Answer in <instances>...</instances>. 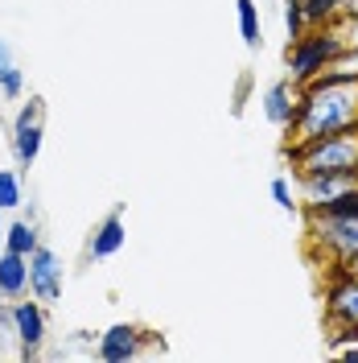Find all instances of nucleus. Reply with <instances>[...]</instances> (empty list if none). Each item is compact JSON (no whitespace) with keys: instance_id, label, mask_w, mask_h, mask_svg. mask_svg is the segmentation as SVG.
<instances>
[{"instance_id":"f257e3e1","label":"nucleus","mask_w":358,"mask_h":363,"mask_svg":"<svg viewBox=\"0 0 358 363\" xmlns=\"http://www.w3.org/2000/svg\"><path fill=\"white\" fill-rule=\"evenodd\" d=\"M358 128V83H337V87H301L296 99V120L284 133V145L296 140H317Z\"/></svg>"},{"instance_id":"f03ea898","label":"nucleus","mask_w":358,"mask_h":363,"mask_svg":"<svg viewBox=\"0 0 358 363\" xmlns=\"http://www.w3.org/2000/svg\"><path fill=\"white\" fill-rule=\"evenodd\" d=\"M284 161L292 165L296 178L301 174H346V169H358V128L284 145Z\"/></svg>"},{"instance_id":"7ed1b4c3","label":"nucleus","mask_w":358,"mask_h":363,"mask_svg":"<svg viewBox=\"0 0 358 363\" xmlns=\"http://www.w3.org/2000/svg\"><path fill=\"white\" fill-rule=\"evenodd\" d=\"M342 50H346V38H342V29H337L334 21L330 25H309L296 42L284 45V70H289V79L296 83V87H309Z\"/></svg>"},{"instance_id":"20e7f679","label":"nucleus","mask_w":358,"mask_h":363,"mask_svg":"<svg viewBox=\"0 0 358 363\" xmlns=\"http://www.w3.org/2000/svg\"><path fill=\"white\" fill-rule=\"evenodd\" d=\"M305 215V244L309 256L325 260H350L358 252V219L346 215H325V211H301Z\"/></svg>"},{"instance_id":"39448f33","label":"nucleus","mask_w":358,"mask_h":363,"mask_svg":"<svg viewBox=\"0 0 358 363\" xmlns=\"http://www.w3.org/2000/svg\"><path fill=\"white\" fill-rule=\"evenodd\" d=\"M325 289H321V301H325V326H354L358 322V277L350 272L346 260H325Z\"/></svg>"},{"instance_id":"423d86ee","label":"nucleus","mask_w":358,"mask_h":363,"mask_svg":"<svg viewBox=\"0 0 358 363\" xmlns=\"http://www.w3.org/2000/svg\"><path fill=\"white\" fill-rule=\"evenodd\" d=\"M42 140H45V99L29 95L17 108L13 124H8V149H13L17 169H33V161L42 157Z\"/></svg>"},{"instance_id":"0eeeda50","label":"nucleus","mask_w":358,"mask_h":363,"mask_svg":"<svg viewBox=\"0 0 358 363\" xmlns=\"http://www.w3.org/2000/svg\"><path fill=\"white\" fill-rule=\"evenodd\" d=\"M144 351H165V339L144 330V326H136V322H115L95 342V359L103 363H128V359H140Z\"/></svg>"},{"instance_id":"6e6552de","label":"nucleus","mask_w":358,"mask_h":363,"mask_svg":"<svg viewBox=\"0 0 358 363\" xmlns=\"http://www.w3.org/2000/svg\"><path fill=\"white\" fill-rule=\"evenodd\" d=\"M62 289H67L62 256L50 244H37V248L29 252V294L50 310V306H62Z\"/></svg>"},{"instance_id":"1a4fd4ad","label":"nucleus","mask_w":358,"mask_h":363,"mask_svg":"<svg viewBox=\"0 0 358 363\" xmlns=\"http://www.w3.org/2000/svg\"><path fill=\"white\" fill-rule=\"evenodd\" d=\"M45 339H50V322H45V306L33 294L17 297V355L25 363L42 359Z\"/></svg>"},{"instance_id":"9d476101","label":"nucleus","mask_w":358,"mask_h":363,"mask_svg":"<svg viewBox=\"0 0 358 363\" xmlns=\"http://www.w3.org/2000/svg\"><path fill=\"white\" fill-rule=\"evenodd\" d=\"M124 211H128V203H112V211L99 219V223L91 227L87 235V248H83V256L87 260H112L115 252L124 248V240H128V223H124Z\"/></svg>"},{"instance_id":"9b49d317","label":"nucleus","mask_w":358,"mask_h":363,"mask_svg":"<svg viewBox=\"0 0 358 363\" xmlns=\"http://www.w3.org/2000/svg\"><path fill=\"white\" fill-rule=\"evenodd\" d=\"M296 99H301V87L284 74V79H276V83L264 87V95H260V112H264V120H268L272 128L289 133L292 120H296Z\"/></svg>"},{"instance_id":"f8f14e48","label":"nucleus","mask_w":358,"mask_h":363,"mask_svg":"<svg viewBox=\"0 0 358 363\" xmlns=\"http://www.w3.org/2000/svg\"><path fill=\"white\" fill-rule=\"evenodd\" d=\"M0 294L13 301L29 294V256L0 248Z\"/></svg>"},{"instance_id":"ddd939ff","label":"nucleus","mask_w":358,"mask_h":363,"mask_svg":"<svg viewBox=\"0 0 358 363\" xmlns=\"http://www.w3.org/2000/svg\"><path fill=\"white\" fill-rule=\"evenodd\" d=\"M42 244V231H37V219H13V223L4 227V248L8 252H21V256H29V252Z\"/></svg>"},{"instance_id":"4468645a","label":"nucleus","mask_w":358,"mask_h":363,"mask_svg":"<svg viewBox=\"0 0 358 363\" xmlns=\"http://www.w3.org/2000/svg\"><path fill=\"white\" fill-rule=\"evenodd\" d=\"M235 17H239V38L247 50L264 45V21H260V4L255 0H235Z\"/></svg>"},{"instance_id":"2eb2a0df","label":"nucleus","mask_w":358,"mask_h":363,"mask_svg":"<svg viewBox=\"0 0 358 363\" xmlns=\"http://www.w3.org/2000/svg\"><path fill=\"white\" fill-rule=\"evenodd\" d=\"M0 206H4V211L25 206V182H21L17 169H0Z\"/></svg>"},{"instance_id":"dca6fc26","label":"nucleus","mask_w":358,"mask_h":363,"mask_svg":"<svg viewBox=\"0 0 358 363\" xmlns=\"http://www.w3.org/2000/svg\"><path fill=\"white\" fill-rule=\"evenodd\" d=\"M268 194H272V203L280 206L284 215H301V199H296V190H292V182L289 178H272L268 182Z\"/></svg>"},{"instance_id":"f3484780","label":"nucleus","mask_w":358,"mask_h":363,"mask_svg":"<svg viewBox=\"0 0 358 363\" xmlns=\"http://www.w3.org/2000/svg\"><path fill=\"white\" fill-rule=\"evenodd\" d=\"M305 211H325V215H346V219H358V182L350 186V190H342L337 199H330V203H321V206H305Z\"/></svg>"},{"instance_id":"a211bd4d","label":"nucleus","mask_w":358,"mask_h":363,"mask_svg":"<svg viewBox=\"0 0 358 363\" xmlns=\"http://www.w3.org/2000/svg\"><path fill=\"white\" fill-rule=\"evenodd\" d=\"M346 13V0H305V17L309 25H330L334 17Z\"/></svg>"},{"instance_id":"6ab92c4d","label":"nucleus","mask_w":358,"mask_h":363,"mask_svg":"<svg viewBox=\"0 0 358 363\" xmlns=\"http://www.w3.org/2000/svg\"><path fill=\"white\" fill-rule=\"evenodd\" d=\"M280 13H284V33H289V42H296V38L309 29V17H305V0H284V4H280Z\"/></svg>"},{"instance_id":"aec40b11","label":"nucleus","mask_w":358,"mask_h":363,"mask_svg":"<svg viewBox=\"0 0 358 363\" xmlns=\"http://www.w3.org/2000/svg\"><path fill=\"white\" fill-rule=\"evenodd\" d=\"M0 342H17V301L0 294Z\"/></svg>"},{"instance_id":"412c9836","label":"nucleus","mask_w":358,"mask_h":363,"mask_svg":"<svg viewBox=\"0 0 358 363\" xmlns=\"http://www.w3.org/2000/svg\"><path fill=\"white\" fill-rule=\"evenodd\" d=\"M0 95H4V99H21L25 95V70L17 67V62L0 74Z\"/></svg>"},{"instance_id":"4be33fe9","label":"nucleus","mask_w":358,"mask_h":363,"mask_svg":"<svg viewBox=\"0 0 358 363\" xmlns=\"http://www.w3.org/2000/svg\"><path fill=\"white\" fill-rule=\"evenodd\" d=\"M342 342H358V322H354V326H334V330H330V339H325V351H337Z\"/></svg>"},{"instance_id":"5701e85b","label":"nucleus","mask_w":358,"mask_h":363,"mask_svg":"<svg viewBox=\"0 0 358 363\" xmlns=\"http://www.w3.org/2000/svg\"><path fill=\"white\" fill-rule=\"evenodd\" d=\"M334 25L342 29L346 45H358V17H354V13H342V17H334Z\"/></svg>"},{"instance_id":"b1692460","label":"nucleus","mask_w":358,"mask_h":363,"mask_svg":"<svg viewBox=\"0 0 358 363\" xmlns=\"http://www.w3.org/2000/svg\"><path fill=\"white\" fill-rule=\"evenodd\" d=\"M95 335H91V330H74V335H70V347H74V351H83V347H91V355H95Z\"/></svg>"},{"instance_id":"393cba45","label":"nucleus","mask_w":358,"mask_h":363,"mask_svg":"<svg viewBox=\"0 0 358 363\" xmlns=\"http://www.w3.org/2000/svg\"><path fill=\"white\" fill-rule=\"evenodd\" d=\"M247 87H251V74L239 79V91H235V112H243V99H247Z\"/></svg>"},{"instance_id":"a878e982","label":"nucleus","mask_w":358,"mask_h":363,"mask_svg":"<svg viewBox=\"0 0 358 363\" xmlns=\"http://www.w3.org/2000/svg\"><path fill=\"white\" fill-rule=\"evenodd\" d=\"M8 67H13V45H8L4 38H0V74H4Z\"/></svg>"},{"instance_id":"bb28decb","label":"nucleus","mask_w":358,"mask_h":363,"mask_svg":"<svg viewBox=\"0 0 358 363\" xmlns=\"http://www.w3.org/2000/svg\"><path fill=\"white\" fill-rule=\"evenodd\" d=\"M334 355H342V359H350V363H358V342H342Z\"/></svg>"},{"instance_id":"cd10ccee","label":"nucleus","mask_w":358,"mask_h":363,"mask_svg":"<svg viewBox=\"0 0 358 363\" xmlns=\"http://www.w3.org/2000/svg\"><path fill=\"white\" fill-rule=\"evenodd\" d=\"M4 227L8 223H4V206H0V248H4Z\"/></svg>"},{"instance_id":"c85d7f7f","label":"nucleus","mask_w":358,"mask_h":363,"mask_svg":"<svg viewBox=\"0 0 358 363\" xmlns=\"http://www.w3.org/2000/svg\"><path fill=\"white\" fill-rule=\"evenodd\" d=\"M346 264H350V272H354V277H358V252H354V256H350V260H346Z\"/></svg>"}]
</instances>
